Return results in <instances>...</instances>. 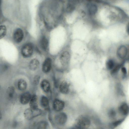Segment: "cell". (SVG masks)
<instances>
[{"mask_svg":"<svg viewBox=\"0 0 129 129\" xmlns=\"http://www.w3.org/2000/svg\"><path fill=\"white\" fill-rule=\"evenodd\" d=\"M90 120L87 117L81 115L76 119L74 127L76 128H87L90 126Z\"/></svg>","mask_w":129,"mask_h":129,"instance_id":"obj_1","label":"cell"},{"mask_svg":"<svg viewBox=\"0 0 129 129\" xmlns=\"http://www.w3.org/2000/svg\"><path fill=\"white\" fill-rule=\"evenodd\" d=\"M41 109L37 108L30 107L24 111V114L25 118L27 120H31L40 115L41 113Z\"/></svg>","mask_w":129,"mask_h":129,"instance_id":"obj_2","label":"cell"},{"mask_svg":"<svg viewBox=\"0 0 129 129\" xmlns=\"http://www.w3.org/2000/svg\"><path fill=\"white\" fill-rule=\"evenodd\" d=\"M33 52L32 45L30 43L25 44L22 47L21 49V53L23 56L25 58L30 56Z\"/></svg>","mask_w":129,"mask_h":129,"instance_id":"obj_3","label":"cell"},{"mask_svg":"<svg viewBox=\"0 0 129 129\" xmlns=\"http://www.w3.org/2000/svg\"><path fill=\"white\" fill-rule=\"evenodd\" d=\"M67 119L66 114L63 112H60L57 114L54 117V120L57 124L62 125L66 123Z\"/></svg>","mask_w":129,"mask_h":129,"instance_id":"obj_4","label":"cell"},{"mask_svg":"<svg viewBox=\"0 0 129 129\" xmlns=\"http://www.w3.org/2000/svg\"><path fill=\"white\" fill-rule=\"evenodd\" d=\"M24 36L23 30L20 28H17L14 31L13 35L14 41L16 43H20L22 40Z\"/></svg>","mask_w":129,"mask_h":129,"instance_id":"obj_5","label":"cell"},{"mask_svg":"<svg viewBox=\"0 0 129 129\" xmlns=\"http://www.w3.org/2000/svg\"><path fill=\"white\" fill-rule=\"evenodd\" d=\"M70 58L69 53L67 51L63 52L61 54L60 57V60L61 64L66 66L69 63Z\"/></svg>","mask_w":129,"mask_h":129,"instance_id":"obj_6","label":"cell"},{"mask_svg":"<svg viewBox=\"0 0 129 129\" xmlns=\"http://www.w3.org/2000/svg\"><path fill=\"white\" fill-rule=\"evenodd\" d=\"M65 103L63 101L58 99H55L53 103V107L56 111L59 112L63 109Z\"/></svg>","mask_w":129,"mask_h":129,"instance_id":"obj_7","label":"cell"},{"mask_svg":"<svg viewBox=\"0 0 129 129\" xmlns=\"http://www.w3.org/2000/svg\"><path fill=\"white\" fill-rule=\"evenodd\" d=\"M52 65L51 59L49 58L45 59L43 64L42 70L44 73H47L50 70Z\"/></svg>","mask_w":129,"mask_h":129,"instance_id":"obj_8","label":"cell"},{"mask_svg":"<svg viewBox=\"0 0 129 129\" xmlns=\"http://www.w3.org/2000/svg\"><path fill=\"white\" fill-rule=\"evenodd\" d=\"M70 85L65 81L62 82L60 85L59 89L60 92L64 94L68 93L70 91Z\"/></svg>","mask_w":129,"mask_h":129,"instance_id":"obj_9","label":"cell"},{"mask_svg":"<svg viewBox=\"0 0 129 129\" xmlns=\"http://www.w3.org/2000/svg\"><path fill=\"white\" fill-rule=\"evenodd\" d=\"M118 111L120 113L123 115H127L129 112L128 105L126 103H122L118 107Z\"/></svg>","mask_w":129,"mask_h":129,"instance_id":"obj_10","label":"cell"},{"mask_svg":"<svg viewBox=\"0 0 129 129\" xmlns=\"http://www.w3.org/2000/svg\"><path fill=\"white\" fill-rule=\"evenodd\" d=\"M31 96L30 94L28 92H26L23 93L20 98V103L22 104L25 105L29 102Z\"/></svg>","mask_w":129,"mask_h":129,"instance_id":"obj_11","label":"cell"},{"mask_svg":"<svg viewBox=\"0 0 129 129\" xmlns=\"http://www.w3.org/2000/svg\"><path fill=\"white\" fill-rule=\"evenodd\" d=\"M127 52V50L126 47L124 46H122L118 49L117 54L119 58H123L126 56Z\"/></svg>","mask_w":129,"mask_h":129,"instance_id":"obj_12","label":"cell"},{"mask_svg":"<svg viewBox=\"0 0 129 129\" xmlns=\"http://www.w3.org/2000/svg\"><path fill=\"white\" fill-rule=\"evenodd\" d=\"M88 13L91 16L95 15L98 10L97 7L96 5L92 3L89 4L87 6Z\"/></svg>","mask_w":129,"mask_h":129,"instance_id":"obj_13","label":"cell"},{"mask_svg":"<svg viewBox=\"0 0 129 129\" xmlns=\"http://www.w3.org/2000/svg\"><path fill=\"white\" fill-rule=\"evenodd\" d=\"M39 64L40 62L38 59H33L29 63V68L31 70H35L39 68Z\"/></svg>","mask_w":129,"mask_h":129,"instance_id":"obj_14","label":"cell"},{"mask_svg":"<svg viewBox=\"0 0 129 129\" xmlns=\"http://www.w3.org/2000/svg\"><path fill=\"white\" fill-rule=\"evenodd\" d=\"M42 90L45 92H48L50 89V85L49 82L47 80H44L40 84Z\"/></svg>","mask_w":129,"mask_h":129,"instance_id":"obj_15","label":"cell"},{"mask_svg":"<svg viewBox=\"0 0 129 129\" xmlns=\"http://www.w3.org/2000/svg\"><path fill=\"white\" fill-rule=\"evenodd\" d=\"M27 86V83L25 80L21 79L18 80L17 87L19 90L21 91L24 90L26 89Z\"/></svg>","mask_w":129,"mask_h":129,"instance_id":"obj_16","label":"cell"},{"mask_svg":"<svg viewBox=\"0 0 129 129\" xmlns=\"http://www.w3.org/2000/svg\"><path fill=\"white\" fill-rule=\"evenodd\" d=\"M30 107L32 108L38 107L37 97L35 94H34L31 96L29 101Z\"/></svg>","mask_w":129,"mask_h":129,"instance_id":"obj_17","label":"cell"},{"mask_svg":"<svg viewBox=\"0 0 129 129\" xmlns=\"http://www.w3.org/2000/svg\"><path fill=\"white\" fill-rule=\"evenodd\" d=\"M41 104L44 108H46L49 105V101L48 98L44 96H42L41 99Z\"/></svg>","mask_w":129,"mask_h":129,"instance_id":"obj_18","label":"cell"},{"mask_svg":"<svg viewBox=\"0 0 129 129\" xmlns=\"http://www.w3.org/2000/svg\"><path fill=\"white\" fill-rule=\"evenodd\" d=\"M125 118L120 119L111 123L109 124V126L111 128H113L120 124L124 120Z\"/></svg>","mask_w":129,"mask_h":129,"instance_id":"obj_19","label":"cell"},{"mask_svg":"<svg viewBox=\"0 0 129 129\" xmlns=\"http://www.w3.org/2000/svg\"><path fill=\"white\" fill-rule=\"evenodd\" d=\"M40 45L42 48L45 50L48 47V41L47 39L45 37H43L41 40Z\"/></svg>","mask_w":129,"mask_h":129,"instance_id":"obj_20","label":"cell"},{"mask_svg":"<svg viewBox=\"0 0 129 129\" xmlns=\"http://www.w3.org/2000/svg\"><path fill=\"white\" fill-rule=\"evenodd\" d=\"M75 6L74 2L73 1H70L68 3L67 8V11L68 12H70L73 11L75 9Z\"/></svg>","mask_w":129,"mask_h":129,"instance_id":"obj_21","label":"cell"},{"mask_svg":"<svg viewBox=\"0 0 129 129\" xmlns=\"http://www.w3.org/2000/svg\"><path fill=\"white\" fill-rule=\"evenodd\" d=\"M7 32L6 26L4 25L0 26V39H2L5 36Z\"/></svg>","mask_w":129,"mask_h":129,"instance_id":"obj_22","label":"cell"},{"mask_svg":"<svg viewBox=\"0 0 129 129\" xmlns=\"http://www.w3.org/2000/svg\"><path fill=\"white\" fill-rule=\"evenodd\" d=\"M106 66L107 68L109 70L113 69L114 66V62L112 59H109L106 62Z\"/></svg>","mask_w":129,"mask_h":129,"instance_id":"obj_23","label":"cell"},{"mask_svg":"<svg viewBox=\"0 0 129 129\" xmlns=\"http://www.w3.org/2000/svg\"><path fill=\"white\" fill-rule=\"evenodd\" d=\"M15 91V88L13 86L9 87L7 93L9 97L10 98H12L14 95Z\"/></svg>","mask_w":129,"mask_h":129,"instance_id":"obj_24","label":"cell"},{"mask_svg":"<svg viewBox=\"0 0 129 129\" xmlns=\"http://www.w3.org/2000/svg\"><path fill=\"white\" fill-rule=\"evenodd\" d=\"M47 122L45 121H42L39 122L37 125V127L39 129L46 128L47 126Z\"/></svg>","mask_w":129,"mask_h":129,"instance_id":"obj_25","label":"cell"},{"mask_svg":"<svg viewBox=\"0 0 129 129\" xmlns=\"http://www.w3.org/2000/svg\"><path fill=\"white\" fill-rule=\"evenodd\" d=\"M109 117L110 118H114L116 115V112L115 110L113 109L109 110L108 113Z\"/></svg>","mask_w":129,"mask_h":129,"instance_id":"obj_26","label":"cell"},{"mask_svg":"<svg viewBox=\"0 0 129 129\" xmlns=\"http://www.w3.org/2000/svg\"><path fill=\"white\" fill-rule=\"evenodd\" d=\"M120 65H118L115 67L113 69H112L111 72V74L113 75L116 73L119 69L120 67Z\"/></svg>","mask_w":129,"mask_h":129,"instance_id":"obj_27","label":"cell"},{"mask_svg":"<svg viewBox=\"0 0 129 129\" xmlns=\"http://www.w3.org/2000/svg\"><path fill=\"white\" fill-rule=\"evenodd\" d=\"M40 76L38 75L36 76L34 79V83L36 85L38 84L40 81Z\"/></svg>","mask_w":129,"mask_h":129,"instance_id":"obj_28","label":"cell"},{"mask_svg":"<svg viewBox=\"0 0 129 129\" xmlns=\"http://www.w3.org/2000/svg\"><path fill=\"white\" fill-rule=\"evenodd\" d=\"M121 71L123 74V77L124 78L125 77L127 74V71L126 68L125 67H122L121 69Z\"/></svg>","mask_w":129,"mask_h":129,"instance_id":"obj_29","label":"cell"},{"mask_svg":"<svg viewBox=\"0 0 129 129\" xmlns=\"http://www.w3.org/2000/svg\"><path fill=\"white\" fill-rule=\"evenodd\" d=\"M2 0H0V15L2 14L1 5Z\"/></svg>","mask_w":129,"mask_h":129,"instance_id":"obj_30","label":"cell"},{"mask_svg":"<svg viewBox=\"0 0 129 129\" xmlns=\"http://www.w3.org/2000/svg\"><path fill=\"white\" fill-rule=\"evenodd\" d=\"M1 117H2L1 114V113L0 112V119L1 118Z\"/></svg>","mask_w":129,"mask_h":129,"instance_id":"obj_31","label":"cell"}]
</instances>
